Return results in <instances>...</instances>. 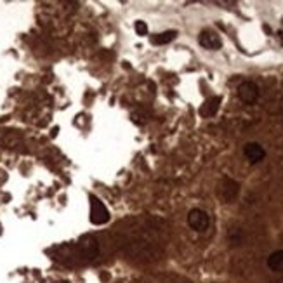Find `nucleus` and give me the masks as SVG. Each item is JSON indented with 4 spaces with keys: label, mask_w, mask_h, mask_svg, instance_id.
Here are the masks:
<instances>
[{
    "label": "nucleus",
    "mask_w": 283,
    "mask_h": 283,
    "mask_svg": "<svg viewBox=\"0 0 283 283\" xmlns=\"http://www.w3.org/2000/svg\"><path fill=\"white\" fill-rule=\"evenodd\" d=\"M109 221V210L97 196L90 195V222L101 226Z\"/></svg>",
    "instance_id": "nucleus-1"
},
{
    "label": "nucleus",
    "mask_w": 283,
    "mask_h": 283,
    "mask_svg": "<svg viewBox=\"0 0 283 283\" xmlns=\"http://www.w3.org/2000/svg\"><path fill=\"white\" fill-rule=\"evenodd\" d=\"M188 224H190L191 230L198 231V233H203V231L209 230L210 226V217L205 210L202 209H191L190 214H188Z\"/></svg>",
    "instance_id": "nucleus-2"
},
{
    "label": "nucleus",
    "mask_w": 283,
    "mask_h": 283,
    "mask_svg": "<svg viewBox=\"0 0 283 283\" xmlns=\"http://www.w3.org/2000/svg\"><path fill=\"white\" fill-rule=\"evenodd\" d=\"M238 97H240V101H242V103L254 104L255 101L259 99L257 84H255V82H250V80L242 82V84H240V87H238Z\"/></svg>",
    "instance_id": "nucleus-3"
},
{
    "label": "nucleus",
    "mask_w": 283,
    "mask_h": 283,
    "mask_svg": "<svg viewBox=\"0 0 283 283\" xmlns=\"http://www.w3.org/2000/svg\"><path fill=\"white\" fill-rule=\"evenodd\" d=\"M198 42H200V45L203 47V49H207V50H219L222 47V40H221V37H219L215 31H212V30H203L202 33H200V37H198Z\"/></svg>",
    "instance_id": "nucleus-4"
},
{
    "label": "nucleus",
    "mask_w": 283,
    "mask_h": 283,
    "mask_svg": "<svg viewBox=\"0 0 283 283\" xmlns=\"http://www.w3.org/2000/svg\"><path fill=\"white\" fill-rule=\"evenodd\" d=\"M243 155L250 163H259L266 158V149L259 143H247L243 146Z\"/></svg>",
    "instance_id": "nucleus-5"
},
{
    "label": "nucleus",
    "mask_w": 283,
    "mask_h": 283,
    "mask_svg": "<svg viewBox=\"0 0 283 283\" xmlns=\"http://www.w3.org/2000/svg\"><path fill=\"white\" fill-rule=\"evenodd\" d=\"M238 193H240V184L237 183V181H233L230 178H224L222 183H221L219 195H221L226 202H233V200L238 196Z\"/></svg>",
    "instance_id": "nucleus-6"
},
{
    "label": "nucleus",
    "mask_w": 283,
    "mask_h": 283,
    "mask_svg": "<svg viewBox=\"0 0 283 283\" xmlns=\"http://www.w3.org/2000/svg\"><path fill=\"white\" fill-rule=\"evenodd\" d=\"M78 249H80V255L85 259H94L97 255L99 245H97V240L92 237H84L78 243Z\"/></svg>",
    "instance_id": "nucleus-7"
},
{
    "label": "nucleus",
    "mask_w": 283,
    "mask_h": 283,
    "mask_svg": "<svg viewBox=\"0 0 283 283\" xmlns=\"http://www.w3.org/2000/svg\"><path fill=\"white\" fill-rule=\"evenodd\" d=\"M221 97L219 96H214L210 97V99H207L203 106L200 108V115L203 117V119H209V117H214L215 113L219 111V106H221Z\"/></svg>",
    "instance_id": "nucleus-8"
},
{
    "label": "nucleus",
    "mask_w": 283,
    "mask_h": 283,
    "mask_svg": "<svg viewBox=\"0 0 283 283\" xmlns=\"http://www.w3.org/2000/svg\"><path fill=\"white\" fill-rule=\"evenodd\" d=\"M268 268L271 271H276V273H280L283 271V250H276V252H273L268 257Z\"/></svg>",
    "instance_id": "nucleus-9"
},
{
    "label": "nucleus",
    "mask_w": 283,
    "mask_h": 283,
    "mask_svg": "<svg viewBox=\"0 0 283 283\" xmlns=\"http://www.w3.org/2000/svg\"><path fill=\"white\" fill-rule=\"evenodd\" d=\"M176 37H178V31H176V30H168V31H163V33L153 35L151 42L155 45H163V44H168V42H172Z\"/></svg>",
    "instance_id": "nucleus-10"
},
{
    "label": "nucleus",
    "mask_w": 283,
    "mask_h": 283,
    "mask_svg": "<svg viewBox=\"0 0 283 283\" xmlns=\"http://www.w3.org/2000/svg\"><path fill=\"white\" fill-rule=\"evenodd\" d=\"M134 28H136V33L139 35V37H146L148 35V25L144 21H136Z\"/></svg>",
    "instance_id": "nucleus-11"
}]
</instances>
